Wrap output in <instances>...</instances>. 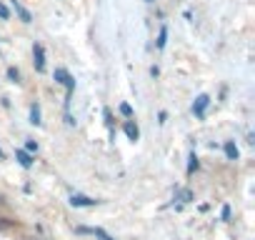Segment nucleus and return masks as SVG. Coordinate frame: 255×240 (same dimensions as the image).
<instances>
[{
	"mask_svg": "<svg viewBox=\"0 0 255 240\" xmlns=\"http://www.w3.org/2000/svg\"><path fill=\"white\" fill-rule=\"evenodd\" d=\"M10 18V10H8V5H3L0 3V20H8Z\"/></svg>",
	"mask_w": 255,
	"mask_h": 240,
	"instance_id": "16",
	"label": "nucleus"
},
{
	"mask_svg": "<svg viewBox=\"0 0 255 240\" xmlns=\"http://www.w3.org/2000/svg\"><path fill=\"white\" fill-rule=\"evenodd\" d=\"M33 63H35V70H38V73H43V70H45V50H43V45H40V43H35V45H33Z\"/></svg>",
	"mask_w": 255,
	"mask_h": 240,
	"instance_id": "2",
	"label": "nucleus"
},
{
	"mask_svg": "<svg viewBox=\"0 0 255 240\" xmlns=\"http://www.w3.org/2000/svg\"><path fill=\"white\" fill-rule=\"evenodd\" d=\"M123 133H125L128 138H130L133 143H135V140H140V128H138V123H135V120H125Z\"/></svg>",
	"mask_w": 255,
	"mask_h": 240,
	"instance_id": "4",
	"label": "nucleus"
},
{
	"mask_svg": "<svg viewBox=\"0 0 255 240\" xmlns=\"http://www.w3.org/2000/svg\"><path fill=\"white\" fill-rule=\"evenodd\" d=\"M220 218H223V220H228V218H230V208H228V205H223V210H220Z\"/></svg>",
	"mask_w": 255,
	"mask_h": 240,
	"instance_id": "18",
	"label": "nucleus"
},
{
	"mask_svg": "<svg viewBox=\"0 0 255 240\" xmlns=\"http://www.w3.org/2000/svg\"><path fill=\"white\" fill-rule=\"evenodd\" d=\"M90 233H93V235H98L100 240H113V238H110V235H108L103 228H90Z\"/></svg>",
	"mask_w": 255,
	"mask_h": 240,
	"instance_id": "12",
	"label": "nucleus"
},
{
	"mask_svg": "<svg viewBox=\"0 0 255 240\" xmlns=\"http://www.w3.org/2000/svg\"><path fill=\"white\" fill-rule=\"evenodd\" d=\"M3 158H5V155H3V150H0V160H3Z\"/></svg>",
	"mask_w": 255,
	"mask_h": 240,
	"instance_id": "19",
	"label": "nucleus"
},
{
	"mask_svg": "<svg viewBox=\"0 0 255 240\" xmlns=\"http://www.w3.org/2000/svg\"><path fill=\"white\" fill-rule=\"evenodd\" d=\"M98 200H93V198H88V195H80V193H73L70 195V205L73 208H88V205H95Z\"/></svg>",
	"mask_w": 255,
	"mask_h": 240,
	"instance_id": "5",
	"label": "nucleus"
},
{
	"mask_svg": "<svg viewBox=\"0 0 255 240\" xmlns=\"http://www.w3.org/2000/svg\"><path fill=\"white\" fill-rule=\"evenodd\" d=\"M25 150H28V153H38V143H35V140H28V143H25Z\"/></svg>",
	"mask_w": 255,
	"mask_h": 240,
	"instance_id": "17",
	"label": "nucleus"
},
{
	"mask_svg": "<svg viewBox=\"0 0 255 240\" xmlns=\"http://www.w3.org/2000/svg\"><path fill=\"white\" fill-rule=\"evenodd\" d=\"M103 115H105V125H108V128H110V133H113V113L105 108V110H103Z\"/></svg>",
	"mask_w": 255,
	"mask_h": 240,
	"instance_id": "15",
	"label": "nucleus"
},
{
	"mask_svg": "<svg viewBox=\"0 0 255 240\" xmlns=\"http://www.w3.org/2000/svg\"><path fill=\"white\" fill-rule=\"evenodd\" d=\"M30 123H33V125H40V123H43V120H40V105H38V103L30 105Z\"/></svg>",
	"mask_w": 255,
	"mask_h": 240,
	"instance_id": "9",
	"label": "nucleus"
},
{
	"mask_svg": "<svg viewBox=\"0 0 255 240\" xmlns=\"http://www.w3.org/2000/svg\"><path fill=\"white\" fill-rule=\"evenodd\" d=\"M208 105H210V95H208V93H200V95L195 98V103H193V113H195L198 118H203Z\"/></svg>",
	"mask_w": 255,
	"mask_h": 240,
	"instance_id": "3",
	"label": "nucleus"
},
{
	"mask_svg": "<svg viewBox=\"0 0 255 240\" xmlns=\"http://www.w3.org/2000/svg\"><path fill=\"white\" fill-rule=\"evenodd\" d=\"M15 160H18L23 168H30V165H33V158H30L28 150H15Z\"/></svg>",
	"mask_w": 255,
	"mask_h": 240,
	"instance_id": "7",
	"label": "nucleus"
},
{
	"mask_svg": "<svg viewBox=\"0 0 255 240\" xmlns=\"http://www.w3.org/2000/svg\"><path fill=\"white\" fill-rule=\"evenodd\" d=\"M10 5H13V10H15V15L23 20V23H30L33 20V15H30V10H25V5L20 3V0H10Z\"/></svg>",
	"mask_w": 255,
	"mask_h": 240,
	"instance_id": "6",
	"label": "nucleus"
},
{
	"mask_svg": "<svg viewBox=\"0 0 255 240\" xmlns=\"http://www.w3.org/2000/svg\"><path fill=\"white\" fill-rule=\"evenodd\" d=\"M190 163H188V175H193L195 170H198V155L195 153H190V158H188Z\"/></svg>",
	"mask_w": 255,
	"mask_h": 240,
	"instance_id": "11",
	"label": "nucleus"
},
{
	"mask_svg": "<svg viewBox=\"0 0 255 240\" xmlns=\"http://www.w3.org/2000/svg\"><path fill=\"white\" fill-rule=\"evenodd\" d=\"M8 78H10L13 83H20V70H18V68H8Z\"/></svg>",
	"mask_w": 255,
	"mask_h": 240,
	"instance_id": "14",
	"label": "nucleus"
},
{
	"mask_svg": "<svg viewBox=\"0 0 255 240\" xmlns=\"http://www.w3.org/2000/svg\"><path fill=\"white\" fill-rule=\"evenodd\" d=\"M238 155H240V153H238V145H235L233 140H228V143H225V158H228V160H238Z\"/></svg>",
	"mask_w": 255,
	"mask_h": 240,
	"instance_id": "8",
	"label": "nucleus"
},
{
	"mask_svg": "<svg viewBox=\"0 0 255 240\" xmlns=\"http://www.w3.org/2000/svg\"><path fill=\"white\" fill-rule=\"evenodd\" d=\"M145 3H155V0H145Z\"/></svg>",
	"mask_w": 255,
	"mask_h": 240,
	"instance_id": "20",
	"label": "nucleus"
},
{
	"mask_svg": "<svg viewBox=\"0 0 255 240\" xmlns=\"http://www.w3.org/2000/svg\"><path fill=\"white\" fill-rule=\"evenodd\" d=\"M118 110H120V113H123L125 118H133V108L128 105V103H120V108H118Z\"/></svg>",
	"mask_w": 255,
	"mask_h": 240,
	"instance_id": "13",
	"label": "nucleus"
},
{
	"mask_svg": "<svg viewBox=\"0 0 255 240\" xmlns=\"http://www.w3.org/2000/svg\"><path fill=\"white\" fill-rule=\"evenodd\" d=\"M53 78H55V83H58V85H65V90H68V95H65V110H68V108H70L73 90H75V78H73V75H70L65 68H55Z\"/></svg>",
	"mask_w": 255,
	"mask_h": 240,
	"instance_id": "1",
	"label": "nucleus"
},
{
	"mask_svg": "<svg viewBox=\"0 0 255 240\" xmlns=\"http://www.w3.org/2000/svg\"><path fill=\"white\" fill-rule=\"evenodd\" d=\"M155 45H158V50H163V48L168 45V25L160 28V33H158V43H155Z\"/></svg>",
	"mask_w": 255,
	"mask_h": 240,
	"instance_id": "10",
	"label": "nucleus"
}]
</instances>
